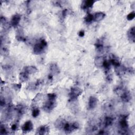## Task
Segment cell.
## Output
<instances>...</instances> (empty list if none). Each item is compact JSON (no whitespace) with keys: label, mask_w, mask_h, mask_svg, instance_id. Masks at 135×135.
Returning a JSON list of instances; mask_svg holds the SVG:
<instances>
[{"label":"cell","mask_w":135,"mask_h":135,"mask_svg":"<svg viewBox=\"0 0 135 135\" xmlns=\"http://www.w3.org/2000/svg\"><path fill=\"white\" fill-rule=\"evenodd\" d=\"M119 125L122 129V130H123L122 131H126V129L128 127V124L126 119V117H122V118H121L119 121Z\"/></svg>","instance_id":"obj_8"},{"label":"cell","mask_w":135,"mask_h":135,"mask_svg":"<svg viewBox=\"0 0 135 135\" xmlns=\"http://www.w3.org/2000/svg\"><path fill=\"white\" fill-rule=\"evenodd\" d=\"M21 19V17L20 15L18 14L14 15L13 16H12V19H11V25L14 28L16 27L20 23Z\"/></svg>","instance_id":"obj_5"},{"label":"cell","mask_w":135,"mask_h":135,"mask_svg":"<svg viewBox=\"0 0 135 135\" xmlns=\"http://www.w3.org/2000/svg\"><path fill=\"white\" fill-rule=\"evenodd\" d=\"M110 63H111L113 65H114L116 68L120 66V63L118 59L117 58H116L115 56H114V55H112L111 57Z\"/></svg>","instance_id":"obj_16"},{"label":"cell","mask_w":135,"mask_h":135,"mask_svg":"<svg viewBox=\"0 0 135 135\" xmlns=\"http://www.w3.org/2000/svg\"><path fill=\"white\" fill-rule=\"evenodd\" d=\"M121 98L122 100L124 102H129L131 99V96L129 92L125 91L121 93Z\"/></svg>","instance_id":"obj_11"},{"label":"cell","mask_w":135,"mask_h":135,"mask_svg":"<svg viewBox=\"0 0 135 135\" xmlns=\"http://www.w3.org/2000/svg\"><path fill=\"white\" fill-rule=\"evenodd\" d=\"M33 125L31 121H28L24 123L22 126V130L23 133H26L30 132L33 130Z\"/></svg>","instance_id":"obj_4"},{"label":"cell","mask_w":135,"mask_h":135,"mask_svg":"<svg viewBox=\"0 0 135 135\" xmlns=\"http://www.w3.org/2000/svg\"><path fill=\"white\" fill-rule=\"evenodd\" d=\"M94 20V16L91 14H88L85 17V21L87 23H90Z\"/></svg>","instance_id":"obj_21"},{"label":"cell","mask_w":135,"mask_h":135,"mask_svg":"<svg viewBox=\"0 0 135 135\" xmlns=\"http://www.w3.org/2000/svg\"><path fill=\"white\" fill-rule=\"evenodd\" d=\"M21 87H22V85H21V84H20H20H14V85H13L14 88L16 90H20Z\"/></svg>","instance_id":"obj_29"},{"label":"cell","mask_w":135,"mask_h":135,"mask_svg":"<svg viewBox=\"0 0 135 135\" xmlns=\"http://www.w3.org/2000/svg\"><path fill=\"white\" fill-rule=\"evenodd\" d=\"M134 16H135V13H134V11L131 12V13H130L129 14L127 15V20L128 21H131V20H132L134 19Z\"/></svg>","instance_id":"obj_24"},{"label":"cell","mask_w":135,"mask_h":135,"mask_svg":"<svg viewBox=\"0 0 135 135\" xmlns=\"http://www.w3.org/2000/svg\"><path fill=\"white\" fill-rule=\"evenodd\" d=\"M82 90L78 87H73L71 89L69 94L70 99L72 100L76 99L77 98L82 94Z\"/></svg>","instance_id":"obj_3"},{"label":"cell","mask_w":135,"mask_h":135,"mask_svg":"<svg viewBox=\"0 0 135 135\" xmlns=\"http://www.w3.org/2000/svg\"><path fill=\"white\" fill-rule=\"evenodd\" d=\"M48 98L49 99L51 100H56V95L54 94H49L48 95Z\"/></svg>","instance_id":"obj_27"},{"label":"cell","mask_w":135,"mask_h":135,"mask_svg":"<svg viewBox=\"0 0 135 135\" xmlns=\"http://www.w3.org/2000/svg\"><path fill=\"white\" fill-rule=\"evenodd\" d=\"M114 119L110 117H107L105 118V121H104V125L105 127H109L111 126L113 123Z\"/></svg>","instance_id":"obj_19"},{"label":"cell","mask_w":135,"mask_h":135,"mask_svg":"<svg viewBox=\"0 0 135 135\" xmlns=\"http://www.w3.org/2000/svg\"><path fill=\"white\" fill-rule=\"evenodd\" d=\"M17 129V125L16 124H13L11 127V129L13 131H15Z\"/></svg>","instance_id":"obj_30"},{"label":"cell","mask_w":135,"mask_h":135,"mask_svg":"<svg viewBox=\"0 0 135 135\" xmlns=\"http://www.w3.org/2000/svg\"><path fill=\"white\" fill-rule=\"evenodd\" d=\"M106 14L105 13L103 12H98V13H96L94 16V20L96 21H100L102 20L105 17Z\"/></svg>","instance_id":"obj_13"},{"label":"cell","mask_w":135,"mask_h":135,"mask_svg":"<svg viewBox=\"0 0 135 135\" xmlns=\"http://www.w3.org/2000/svg\"><path fill=\"white\" fill-rule=\"evenodd\" d=\"M56 106V100L49 99L46 102L43 107V109L46 112H50L55 108Z\"/></svg>","instance_id":"obj_2"},{"label":"cell","mask_w":135,"mask_h":135,"mask_svg":"<svg viewBox=\"0 0 135 135\" xmlns=\"http://www.w3.org/2000/svg\"><path fill=\"white\" fill-rule=\"evenodd\" d=\"M96 48L98 52H103V46L102 43V41L100 40H98L96 43Z\"/></svg>","instance_id":"obj_18"},{"label":"cell","mask_w":135,"mask_h":135,"mask_svg":"<svg viewBox=\"0 0 135 135\" xmlns=\"http://www.w3.org/2000/svg\"><path fill=\"white\" fill-rule=\"evenodd\" d=\"M79 36H80V37H83V36L84 35V31H82V30L80 31L79 32Z\"/></svg>","instance_id":"obj_31"},{"label":"cell","mask_w":135,"mask_h":135,"mask_svg":"<svg viewBox=\"0 0 135 135\" xmlns=\"http://www.w3.org/2000/svg\"><path fill=\"white\" fill-rule=\"evenodd\" d=\"M38 69L36 68L35 66H26L24 68V70H23V71L28 73V75L33 74V73H35L36 72H38Z\"/></svg>","instance_id":"obj_10"},{"label":"cell","mask_w":135,"mask_h":135,"mask_svg":"<svg viewBox=\"0 0 135 135\" xmlns=\"http://www.w3.org/2000/svg\"><path fill=\"white\" fill-rule=\"evenodd\" d=\"M95 2V1H92V0H87V1H84L82 5V8L83 9H86L87 8H91L93 6Z\"/></svg>","instance_id":"obj_14"},{"label":"cell","mask_w":135,"mask_h":135,"mask_svg":"<svg viewBox=\"0 0 135 135\" xmlns=\"http://www.w3.org/2000/svg\"><path fill=\"white\" fill-rule=\"evenodd\" d=\"M47 47V42L44 40H41L36 43L33 48V52L35 54H40L44 52Z\"/></svg>","instance_id":"obj_1"},{"label":"cell","mask_w":135,"mask_h":135,"mask_svg":"<svg viewBox=\"0 0 135 135\" xmlns=\"http://www.w3.org/2000/svg\"><path fill=\"white\" fill-rule=\"evenodd\" d=\"M0 133H1V134H8V131L7 130V129L5 128L4 126H3L2 125H1V128H0Z\"/></svg>","instance_id":"obj_26"},{"label":"cell","mask_w":135,"mask_h":135,"mask_svg":"<svg viewBox=\"0 0 135 135\" xmlns=\"http://www.w3.org/2000/svg\"><path fill=\"white\" fill-rule=\"evenodd\" d=\"M50 70L54 74H57L59 72V68L56 64H52L50 66Z\"/></svg>","instance_id":"obj_20"},{"label":"cell","mask_w":135,"mask_h":135,"mask_svg":"<svg viewBox=\"0 0 135 135\" xmlns=\"http://www.w3.org/2000/svg\"><path fill=\"white\" fill-rule=\"evenodd\" d=\"M49 131H50V129L48 126H41L38 128L36 134L40 135L45 134L48 133Z\"/></svg>","instance_id":"obj_6"},{"label":"cell","mask_w":135,"mask_h":135,"mask_svg":"<svg viewBox=\"0 0 135 135\" xmlns=\"http://www.w3.org/2000/svg\"><path fill=\"white\" fill-rule=\"evenodd\" d=\"M1 54L3 55V56H8L9 53L8 49L5 47L2 48L1 50Z\"/></svg>","instance_id":"obj_25"},{"label":"cell","mask_w":135,"mask_h":135,"mask_svg":"<svg viewBox=\"0 0 135 135\" xmlns=\"http://www.w3.org/2000/svg\"><path fill=\"white\" fill-rule=\"evenodd\" d=\"M103 66L104 67V68H105L107 71L109 70L110 69V63L109 62V61H107V60H105L103 64Z\"/></svg>","instance_id":"obj_23"},{"label":"cell","mask_w":135,"mask_h":135,"mask_svg":"<svg viewBox=\"0 0 135 135\" xmlns=\"http://www.w3.org/2000/svg\"><path fill=\"white\" fill-rule=\"evenodd\" d=\"M65 122L66 121L64 119H58L55 122V126L59 129H63Z\"/></svg>","instance_id":"obj_15"},{"label":"cell","mask_w":135,"mask_h":135,"mask_svg":"<svg viewBox=\"0 0 135 135\" xmlns=\"http://www.w3.org/2000/svg\"><path fill=\"white\" fill-rule=\"evenodd\" d=\"M39 114H40V110L38 108H35L33 110L32 115L34 118L37 117L39 115Z\"/></svg>","instance_id":"obj_22"},{"label":"cell","mask_w":135,"mask_h":135,"mask_svg":"<svg viewBox=\"0 0 135 135\" xmlns=\"http://www.w3.org/2000/svg\"><path fill=\"white\" fill-rule=\"evenodd\" d=\"M105 59L103 57H97L95 60V64L98 68H101L103 66V64Z\"/></svg>","instance_id":"obj_12"},{"label":"cell","mask_w":135,"mask_h":135,"mask_svg":"<svg viewBox=\"0 0 135 135\" xmlns=\"http://www.w3.org/2000/svg\"><path fill=\"white\" fill-rule=\"evenodd\" d=\"M135 28L134 27H132L131 29H129V30L128 31L127 35L129 40L130 41V42L134 43V40H135Z\"/></svg>","instance_id":"obj_9"},{"label":"cell","mask_w":135,"mask_h":135,"mask_svg":"<svg viewBox=\"0 0 135 135\" xmlns=\"http://www.w3.org/2000/svg\"><path fill=\"white\" fill-rule=\"evenodd\" d=\"M19 79L22 82H26L29 79V75L23 71L19 75Z\"/></svg>","instance_id":"obj_17"},{"label":"cell","mask_w":135,"mask_h":135,"mask_svg":"<svg viewBox=\"0 0 135 135\" xmlns=\"http://www.w3.org/2000/svg\"><path fill=\"white\" fill-rule=\"evenodd\" d=\"M98 100L97 98L94 96H91L89 98V103L88 106L90 109H95L97 105Z\"/></svg>","instance_id":"obj_7"},{"label":"cell","mask_w":135,"mask_h":135,"mask_svg":"<svg viewBox=\"0 0 135 135\" xmlns=\"http://www.w3.org/2000/svg\"><path fill=\"white\" fill-rule=\"evenodd\" d=\"M66 14H67V10L65 9L62 12V14H63V16L65 17L66 15Z\"/></svg>","instance_id":"obj_32"},{"label":"cell","mask_w":135,"mask_h":135,"mask_svg":"<svg viewBox=\"0 0 135 135\" xmlns=\"http://www.w3.org/2000/svg\"><path fill=\"white\" fill-rule=\"evenodd\" d=\"M106 79H107V80L108 82H109L112 81V75L111 74H110V73H109V74H107V75Z\"/></svg>","instance_id":"obj_28"}]
</instances>
